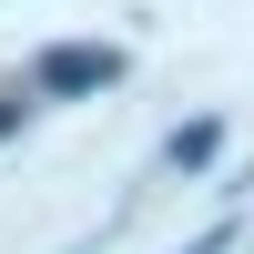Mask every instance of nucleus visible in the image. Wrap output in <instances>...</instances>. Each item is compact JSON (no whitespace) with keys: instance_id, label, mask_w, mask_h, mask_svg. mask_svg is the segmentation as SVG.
Returning a JSON list of instances; mask_svg holds the SVG:
<instances>
[{"instance_id":"nucleus-1","label":"nucleus","mask_w":254,"mask_h":254,"mask_svg":"<svg viewBox=\"0 0 254 254\" xmlns=\"http://www.w3.org/2000/svg\"><path fill=\"white\" fill-rule=\"evenodd\" d=\"M102 81H122V51H112V41H51V51L31 61V92H41V102L102 92Z\"/></svg>"},{"instance_id":"nucleus-3","label":"nucleus","mask_w":254,"mask_h":254,"mask_svg":"<svg viewBox=\"0 0 254 254\" xmlns=\"http://www.w3.org/2000/svg\"><path fill=\"white\" fill-rule=\"evenodd\" d=\"M20 112H31V102H20V92H0V132H10V122H20Z\"/></svg>"},{"instance_id":"nucleus-2","label":"nucleus","mask_w":254,"mask_h":254,"mask_svg":"<svg viewBox=\"0 0 254 254\" xmlns=\"http://www.w3.org/2000/svg\"><path fill=\"white\" fill-rule=\"evenodd\" d=\"M214 153H224V122H183L173 132V173H203Z\"/></svg>"}]
</instances>
